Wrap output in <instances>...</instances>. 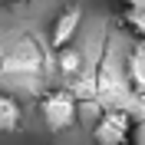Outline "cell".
Returning a JSON list of instances; mask_svg holds the SVG:
<instances>
[{
	"label": "cell",
	"mask_w": 145,
	"mask_h": 145,
	"mask_svg": "<svg viewBox=\"0 0 145 145\" xmlns=\"http://www.w3.org/2000/svg\"><path fill=\"white\" fill-rule=\"evenodd\" d=\"M122 76H125V86H129V89L145 99V40H138V43L125 53Z\"/></svg>",
	"instance_id": "277c9868"
},
{
	"label": "cell",
	"mask_w": 145,
	"mask_h": 145,
	"mask_svg": "<svg viewBox=\"0 0 145 145\" xmlns=\"http://www.w3.org/2000/svg\"><path fill=\"white\" fill-rule=\"evenodd\" d=\"M56 69L63 76L69 86H76L79 79H86V56L76 50V46H63V50H56Z\"/></svg>",
	"instance_id": "5b68a950"
},
{
	"label": "cell",
	"mask_w": 145,
	"mask_h": 145,
	"mask_svg": "<svg viewBox=\"0 0 145 145\" xmlns=\"http://www.w3.org/2000/svg\"><path fill=\"white\" fill-rule=\"evenodd\" d=\"M23 129V106L17 96L0 89V132H20Z\"/></svg>",
	"instance_id": "8992f818"
},
{
	"label": "cell",
	"mask_w": 145,
	"mask_h": 145,
	"mask_svg": "<svg viewBox=\"0 0 145 145\" xmlns=\"http://www.w3.org/2000/svg\"><path fill=\"white\" fill-rule=\"evenodd\" d=\"M3 3H10V0H0V7H3Z\"/></svg>",
	"instance_id": "9c48e42d"
},
{
	"label": "cell",
	"mask_w": 145,
	"mask_h": 145,
	"mask_svg": "<svg viewBox=\"0 0 145 145\" xmlns=\"http://www.w3.org/2000/svg\"><path fill=\"white\" fill-rule=\"evenodd\" d=\"M135 116L129 106H102L99 119L92 122V145H132Z\"/></svg>",
	"instance_id": "7a4b0ae2"
},
{
	"label": "cell",
	"mask_w": 145,
	"mask_h": 145,
	"mask_svg": "<svg viewBox=\"0 0 145 145\" xmlns=\"http://www.w3.org/2000/svg\"><path fill=\"white\" fill-rule=\"evenodd\" d=\"M40 119H43V125L50 132H69L76 129L79 122V96L69 89V86H53V89H43L40 92Z\"/></svg>",
	"instance_id": "6da1fadb"
},
{
	"label": "cell",
	"mask_w": 145,
	"mask_h": 145,
	"mask_svg": "<svg viewBox=\"0 0 145 145\" xmlns=\"http://www.w3.org/2000/svg\"><path fill=\"white\" fill-rule=\"evenodd\" d=\"M82 27V7L79 3H69L66 10H59L53 20V27H50V50H63V46H69L72 40H76V33H79Z\"/></svg>",
	"instance_id": "3957f363"
},
{
	"label": "cell",
	"mask_w": 145,
	"mask_h": 145,
	"mask_svg": "<svg viewBox=\"0 0 145 145\" xmlns=\"http://www.w3.org/2000/svg\"><path fill=\"white\" fill-rule=\"evenodd\" d=\"M122 27L135 40H145V7L142 10H122Z\"/></svg>",
	"instance_id": "52a82bcc"
},
{
	"label": "cell",
	"mask_w": 145,
	"mask_h": 145,
	"mask_svg": "<svg viewBox=\"0 0 145 145\" xmlns=\"http://www.w3.org/2000/svg\"><path fill=\"white\" fill-rule=\"evenodd\" d=\"M122 3V10H142L145 7V0H119Z\"/></svg>",
	"instance_id": "ba28073f"
}]
</instances>
